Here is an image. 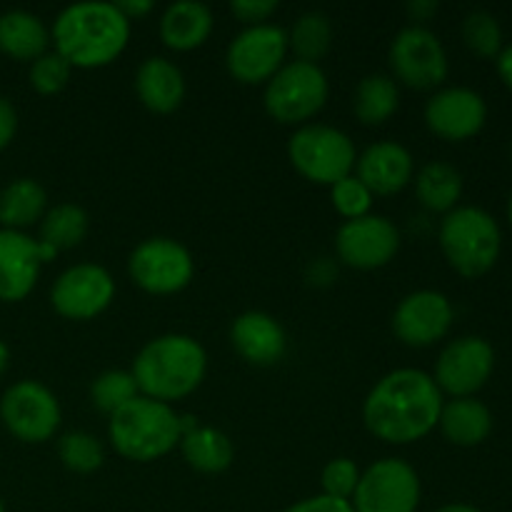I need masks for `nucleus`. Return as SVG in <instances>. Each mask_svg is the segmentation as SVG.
<instances>
[{
  "instance_id": "nucleus-47",
  "label": "nucleus",
  "mask_w": 512,
  "mask_h": 512,
  "mask_svg": "<svg viewBox=\"0 0 512 512\" xmlns=\"http://www.w3.org/2000/svg\"><path fill=\"white\" fill-rule=\"evenodd\" d=\"M510 158H512V145H510Z\"/></svg>"
},
{
  "instance_id": "nucleus-45",
  "label": "nucleus",
  "mask_w": 512,
  "mask_h": 512,
  "mask_svg": "<svg viewBox=\"0 0 512 512\" xmlns=\"http://www.w3.org/2000/svg\"><path fill=\"white\" fill-rule=\"evenodd\" d=\"M508 220H510V225H512V195H510V203H508Z\"/></svg>"
},
{
  "instance_id": "nucleus-18",
  "label": "nucleus",
  "mask_w": 512,
  "mask_h": 512,
  "mask_svg": "<svg viewBox=\"0 0 512 512\" xmlns=\"http://www.w3.org/2000/svg\"><path fill=\"white\" fill-rule=\"evenodd\" d=\"M43 265L40 243L23 230L0 228V300L18 303L35 288Z\"/></svg>"
},
{
  "instance_id": "nucleus-42",
  "label": "nucleus",
  "mask_w": 512,
  "mask_h": 512,
  "mask_svg": "<svg viewBox=\"0 0 512 512\" xmlns=\"http://www.w3.org/2000/svg\"><path fill=\"white\" fill-rule=\"evenodd\" d=\"M495 63H498L500 80L512 90V43L503 45V50H500V55L495 58Z\"/></svg>"
},
{
  "instance_id": "nucleus-39",
  "label": "nucleus",
  "mask_w": 512,
  "mask_h": 512,
  "mask_svg": "<svg viewBox=\"0 0 512 512\" xmlns=\"http://www.w3.org/2000/svg\"><path fill=\"white\" fill-rule=\"evenodd\" d=\"M15 133H18V110L8 98L0 95V150L8 148Z\"/></svg>"
},
{
  "instance_id": "nucleus-44",
  "label": "nucleus",
  "mask_w": 512,
  "mask_h": 512,
  "mask_svg": "<svg viewBox=\"0 0 512 512\" xmlns=\"http://www.w3.org/2000/svg\"><path fill=\"white\" fill-rule=\"evenodd\" d=\"M8 360H10V350H8V345L0 340V375H3L5 368H8Z\"/></svg>"
},
{
  "instance_id": "nucleus-43",
  "label": "nucleus",
  "mask_w": 512,
  "mask_h": 512,
  "mask_svg": "<svg viewBox=\"0 0 512 512\" xmlns=\"http://www.w3.org/2000/svg\"><path fill=\"white\" fill-rule=\"evenodd\" d=\"M435 512H483V510H478L475 505H468V503H450V505H443V508H438Z\"/></svg>"
},
{
  "instance_id": "nucleus-3",
  "label": "nucleus",
  "mask_w": 512,
  "mask_h": 512,
  "mask_svg": "<svg viewBox=\"0 0 512 512\" xmlns=\"http://www.w3.org/2000/svg\"><path fill=\"white\" fill-rule=\"evenodd\" d=\"M208 355L190 335L170 333L150 340L133 360V378L145 398L170 403L193 393L205 378Z\"/></svg>"
},
{
  "instance_id": "nucleus-12",
  "label": "nucleus",
  "mask_w": 512,
  "mask_h": 512,
  "mask_svg": "<svg viewBox=\"0 0 512 512\" xmlns=\"http://www.w3.org/2000/svg\"><path fill=\"white\" fill-rule=\"evenodd\" d=\"M285 53H288V33L280 25L260 23L235 35L225 53V65L235 80L255 85L270 80L283 68Z\"/></svg>"
},
{
  "instance_id": "nucleus-38",
  "label": "nucleus",
  "mask_w": 512,
  "mask_h": 512,
  "mask_svg": "<svg viewBox=\"0 0 512 512\" xmlns=\"http://www.w3.org/2000/svg\"><path fill=\"white\" fill-rule=\"evenodd\" d=\"M283 512H355L350 500L330 498V495H315V498H305L300 503L290 505Z\"/></svg>"
},
{
  "instance_id": "nucleus-26",
  "label": "nucleus",
  "mask_w": 512,
  "mask_h": 512,
  "mask_svg": "<svg viewBox=\"0 0 512 512\" xmlns=\"http://www.w3.org/2000/svg\"><path fill=\"white\" fill-rule=\"evenodd\" d=\"M180 448H183L190 468H195L198 473H223L233 465L235 458L233 443H230L228 435L215 428H200V425L183 433Z\"/></svg>"
},
{
  "instance_id": "nucleus-4",
  "label": "nucleus",
  "mask_w": 512,
  "mask_h": 512,
  "mask_svg": "<svg viewBox=\"0 0 512 512\" xmlns=\"http://www.w3.org/2000/svg\"><path fill=\"white\" fill-rule=\"evenodd\" d=\"M108 438L123 458L150 463L180 445L183 428H180V415H175L168 403L138 395L110 415Z\"/></svg>"
},
{
  "instance_id": "nucleus-22",
  "label": "nucleus",
  "mask_w": 512,
  "mask_h": 512,
  "mask_svg": "<svg viewBox=\"0 0 512 512\" xmlns=\"http://www.w3.org/2000/svg\"><path fill=\"white\" fill-rule=\"evenodd\" d=\"M213 13L200 0H178L160 18V38L173 50H193L208 40Z\"/></svg>"
},
{
  "instance_id": "nucleus-31",
  "label": "nucleus",
  "mask_w": 512,
  "mask_h": 512,
  "mask_svg": "<svg viewBox=\"0 0 512 512\" xmlns=\"http://www.w3.org/2000/svg\"><path fill=\"white\" fill-rule=\"evenodd\" d=\"M460 30L465 45L480 58H498L503 50V28L490 10H470Z\"/></svg>"
},
{
  "instance_id": "nucleus-23",
  "label": "nucleus",
  "mask_w": 512,
  "mask_h": 512,
  "mask_svg": "<svg viewBox=\"0 0 512 512\" xmlns=\"http://www.w3.org/2000/svg\"><path fill=\"white\" fill-rule=\"evenodd\" d=\"M438 425L453 445L475 448L493 433V413L478 398H453L443 403Z\"/></svg>"
},
{
  "instance_id": "nucleus-8",
  "label": "nucleus",
  "mask_w": 512,
  "mask_h": 512,
  "mask_svg": "<svg viewBox=\"0 0 512 512\" xmlns=\"http://www.w3.org/2000/svg\"><path fill=\"white\" fill-rule=\"evenodd\" d=\"M350 503L355 512H415L420 505V478L405 460L383 458L360 473Z\"/></svg>"
},
{
  "instance_id": "nucleus-10",
  "label": "nucleus",
  "mask_w": 512,
  "mask_h": 512,
  "mask_svg": "<svg viewBox=\"0 0 512 512\" xmlns=\"http://www.w3.org/2000/svg\"><path fill=\"white\" fill-rule=\"evenodd\" d=\"M0 420L23 443H45L60 428V403L38 380H18L0 398Z\"/></svg>"
},
{
  "instance_id": "nucleus-17",
  "label": "nucleus",
  "mask_w": 512,
  "mask_h": 512,
  "mask_svg": "<svg viewBox=\"0 0 512 512\" xmlns=\"http://www.w3.org/2000/svg\"><path fill=\"white\" fill-rule=\"evenodd\" d=\"M453 325V305L438 290L405 295L393 313V330L410 348H428L445 338Z\"/></svg>"
},
{
  "instance_id": "nucleus-7",
  "label": "nucleus",
  "mask_w": 512,
  "mask_h": 512,
  "mask_svg": "<svg viewBox=\"0 0 512 512\" xmlns=\"http://www.w3.org/2000/svg\"><path fill=\"white\" fill-rule=\"evenodd\" d=\"M328 75L318 63L293 60L265 85V110L283 125L305 123L328 100Z\"/></svg>"
},
{
  "instance_id": "nucleus-28",
  "label": "nucleus",
  "mask_w": 512,
  "mask_h": 512,
  "mask_svg": "<svg viewBox=\"0 0 512 512\" xmlns=\"http://www.w3.org/2000/svg\"><path fill=\"white\" fill-rule=\"evenodd\" d=\"M400 90L390 75L370 73L355 88L353 110L360 123L380 125L398 110Z\"/></svg>"
},
{
  "instance_id": "nucleus-14",
  "label": "nucleus",
  "mask_w": 512,
  "mask_h": 512,
  "mask_svg": "<svg viewBox=\"0 0 512 512\" xmlns=\"http://www.w3.org/2000/svg\"><path fill=\"white\" fill-rule=\"evenodd\" d=\"M115 298V280L95 263H80L60 273L50 290V303L63 318L90 320Z\"/></svg>"
},
{
  "instance_id": "nucleus-5",
  "label": "nucleus",
  "mask_w": 512,
  "mask_h": 512,
  "mask_svg": "<svg viewBox=\"0 0 512 512\" xmlns=\"http://www.w3.org/2000/svg\"><path fill=\"white\" fill-rule=\"evenodd\" d=\"M438 238L448 263L463 278H480L493 270L503 250L498 220L475 205H460L445 213Z\"/></svg>"
},
{
  "instance_id": "nucleus-15",
  "label": "nucleus",
  "mask_w": 512,
  "mask_h": 512,
  "mask_svg": "<svg viewBox=\"0 0 512 512\" xmlns=\"http://www.w3.org/2000/svg\"><path fill=\"white\" fill-rule=\"evenodd\" d=\"M400 248V233L383 215H363L345 220L335 235V250L350 268L375 270L388 265Z\"/></svg>"
},
{
  "instance_id": "nucleus-30",
  "label": "nucleus",
  "mask_w": 512,
  "mask_h": 512,
  "mask_svg": "<svg viewBox=\"0 0 512 512\" xmlns=\"http://www.w3.org/2000/svg\"><path fill=\"white\" fill-rule=\"evenodd\" d=\"M330 43H333V25L323 10L303 13L288 33V48H293L298 60H305V63L323 58L330 50Z\"/></svg>"
},
{
  "instance_id": "nucleus-32",
  "label": "nucleus",
  "mask_w": 512,
  "mask_h": 512,
  "mask_svg": "<svg viewBox=\"0 0 512 512\" xmlns=\"http://www.w3.org/2000/svg\"><path fill=\"white\" fill-rule=\"evenodd\" d=\"M90 398H93L95 408L113 415L115 410H120L130 400L138 398V383H135L133 373H125V370H105L90 385Z\"/></svg>"
},
{
  "instance_id": "nucleus-13",
  "label": "nucleus",
  "mask_w": 512,
  "mask_h": 512,
  "mask_svg": "<svg viewBox=\"0 0 512 512\" xmlns=\"http://www.w3.org/2000/svg\"><path fill=\"white\" fill-rule=\"evenodd\" d=\"M495 368V350L480 335H465L445 345L435 363V385L453 398H473L490 380Z\"/></svg>"
},
{
  "instance_id": "nucleus-2",
  "label": "nucleus",
  "mask_w": 512,
  "mask_h": 512,
  "mask_svg": "<svg viewBox=\"0 0 512 512\" xmlns=\"http://www.w3.org/2000/svg\"><path fill=\"white\" fill-rule=\"evenodd\" d=\"M50 38L70 68H100L118 58L130 38V20L115 3L85 0L63 8Z\"/></svg>"
},
{
  "instance_id": "nucleus-35",
  "label": "nucleus",
  "mask_w": 512,
  "mask_h": 512,
  "mask_svg": "<svg viewBox=\"0 0 512 512\" xmlns=\"http://www.w3.org/2000/svg\"><path fill=\"white\" fill-rule=\"evenodd\" d=\"M330 198H333L335 210L348 220L363 218V215H368L370 205H373V193L365 188L358 175H348V178L330 185Z\"/></svg>"
},
{
  "instance_id": "nucleus-25",
  "label": "nucleus",
  "mask_w": 512,
  "mask_h": 512,
  "mask_svg": "<svg viewBox=\"0 0 512 512\" xmlns=\"http://www.w3.org/2000/svg\"><path fill=\"white\" fill-rule=\"evenodd\" d=\"M48 193L35 178H15L0 190V223L8 230L28 228L43 220Z\"/></svg>"
},
{
  "instance_id": "nucleus-33",
  "label": "nucleus",
  "mask_w": 512,
  "mask_h": 512,
  "mask_svg": "<svg viewBox=\"0 0 512 512\" xmlns=\"http://www.w3.org/2000/svg\"><path fill=\"white\" fill-rule=\"evenodd\" d=\"M58 455L63 460V465L73 473H95V470L103 465L105 450L100 445V440L95 435L83 433V430H75L60 438L58 443Z\"/></svg>"
},
{
  "instance_id": "nucleus-27",
  "label": "nucleus",
  "mask_w": 512,
  "mask_h": 512,
  "mask_svg": "<svg viewBox=\"0 0 512 512\" xmlns=\"http://www.w3.org/2000/svg\"><path fill=\"white\" fill-rule=\"evenodd\" d=\"M415 193L420 203L433 213H450L458 208V200L463 195V175L455 165L433 160L415 178Z\"/></svg>"
},
{
  "instance_id": "nucleus-34",
  "label": "nucleus",
  "mask_w": 512,
  "mask_h": 512,
  "mask_svg": "<svg viewBox=\"0 0 512 512\" xmlns=\"http://www.w3.org/2000/svg\"><path fill=\"white\" fill-rule=\"evenodd\" d=\"M70 80V63L60 53L50 50L43 53L40 58L33 60L30 65V85H33L38 93L53 95L68 85Z\"/></svg>"
},
{
  "instance_id": "nucleus-11",
  "label": "nucleus",
  "mask_w": 512,
  "mask_h": 512,
  "mask_svg": "<svg viewBox=\"0 0 512 512\" xmlns=\"http://www.w3.org/2000/svg\"><path fill=\"white\" fill-rule=\"evenodd\" d=\"M395 78L415 90L438 88L448 78V53L438 35L425 25H408L393 38L388 50Z\"/></svg>"
},
{
  "instance_id": "nucleus-6",
  "label": "nucleus",
  "mask_w": 512,
  "mask_h": 512,
  "mask_svg": "<svg viewBox=\"0 0 512 512\" xmlns=\"http://www.w3.org/2000/svg\"><path fill=\"white\" fill-rule=\"evenodd\" d=\"M290 163L300 175L320 185H335L353 175L355 145L333 125H303L288 143Z\"/></svg>"
},
{
  "instance_id": "nucleus-36",
  "label": "nucleus",
  "mask_w": 512,
  "mask_h": 512,
  "mask_svg": "<svg viewBox=\"0 0 512 512\" xmlns=\"http://www.w3.org/2000/svg\"><path fill=\"white\" fill-rule=\"evenodd\" d=\"M320 483H323V495L338 500H353L355 488L360 483V470L350 458H335L323 468Z\"/></svg>"
},
{
  "instance_id": "nucleus-20",
  "label": "nucleus",
  "mask_w": 512,
  "mask_h": 512,
  "mask_svg": "<svg viewBox=\"0 0 512 512\" xmlns=\"http://www.w3.org/2000/svg\"><path fill=\"white\" fill-rule=\"evenodd\" d=\"M235 350L253 365H275L285 355V330L273 315L248 310L230 325Z\"/></svg>"
},
{
  "instance_id": "nucleus-24",
  "label": "nucleus",
  "mask_w": 512,
  "mask_h": 512,
  "mask_svg": "<svg viewBox=\"0 0 512 512\" xmlns=\"http://www.w3.org/2000/svg\"><path fill=\"white\" fill-rule=\"evenodd\" d=\"M50 33L38 15L28 10L0 13V50L15 60H35L48 53Z\"/></svg>"
},
{
  "instance_id": "nucleus-40",
  "label": "nucleus",
  "mask_w": 512,
  "mask_h": 512,
  "mask_svg": "<svg viewBox=\"0 0 512 512\" xmlns=\"http://www.w3.org/2000/svg\"><path fill=\"white\" fill-rule=\"evenodd\" d=\"M438 8H440L438 0H410V3L405 5V10H408V15L413 20L433 18V15L438 13Z\"/></svg>"
},
{
  "instance_id": "nucleus-41",
  "label": "nucleus",
  "mask_w": 512,
  "mask_h": 512,
  "mask_svg": "<svg viewBox=\"0 0 512 512\" xmlns=\"http://www.w3.org/2000/svg\"><path fill=\"white\" fill-rule=\"evenodd\" d=\"M115 5H118L120 13H123L128 20L140 18V15H145L153 10V0H120V3H115Z\"/></svg>"
},
{
  "instance_id": "nucleus-46",
  "label": "nucleus",
  "mask_w": 512,
  "mask_h": 512,
  "mask_svg": "<svg viewBox=\"0 0 512 512\" xmlns=\"http://www.w3.org/2000/svg\"><path fill=\"white\" fill-rule=\"evenodd\" d=\"M0 512H5V505H3V500H0Z\"/></svg>"
},
{
  "instance_id": "nucleus-37",
  "label": "nucleus",
  "mask_w": 512,
  "mask_h": 512,
  "mask_svg": "<svg viewBox=\"0 0 512 512\" xmlns=\"http://www.w3.org/2000/svg\"><path fill=\"white\" fill-rule=\"evenodd\" d=\"M230 10H233L235 18H240L243 23L260 25L278 10V0H233V3H230Z\"/></svg>"
},
{
  "instance_id": "nucleus-29",
  "label": "nucleus",
  "mask_w": 512,
  "mask_h": 512,
  "mask_svg": "<svg viewBox=\"0 0 512 512\" xmlns=\"http://www.w3.org/2000/svg\"><path fill=\"white\" fill-rule=\"evenodd\" d=\"M88 235V213L73 203H60L43 215L40 243L55 250H68L83 243Z\"/></svg>"
},
{
  "instance_id": "nucleus-1",
  "label": "nucleus",
  "mask_w": 512,
  "mask_h": 512,
  "mask_svg": "<svg viewBox=\"0 0 512 512\" xmlns=\"http://www.w3.org/2000/svg\"><path fill=\"white\" fill-rule=\"evenodd\" d=\"M443 393L428 373L400 368L375 383L363 405V420L375 438L393 445L415 443L438 425Z\"/></svg>"
},
{
  "instance_id": "nucleus-16",
  "label": "nucleus",
  "mask_w": 512,
  "mask_h": 512,
  "mask_svg": "<svg viewBox=\"0 0 512 512\" xmlns=\"http://www.w3.org/2000/svg\"><path fill=\"white\" fill-rule=\"evenodd\" d=\"M488 120V105L485 98L473 88H443L425 105V123L438 138L460 140L475 138L485 128Z\"/></svg>"
},
{
  "instance_id": "nucleus-9",
  "label": "nucleus",
  "mask_w": 512,
  "mask_h": 512,
  "mask_svg": "<svg viewBox=\"0 0 512 512\" xmlns=\"http://www.w3.org/2000/svg\"><path fill=\"white\" fill-rule=\"evenodd\" d=\"M130 278L153 295H173L193 280L195 263L190 250L173 238H148L130 253Z\"/></svg>"
},
{
  "instance_id": "nucleus-21",
  "label": "nucleus",
  "mask_w": 512,
  "mask_h": 512,
  "mask_svg": "<svg viewBox=\"0 0 512 512\" xmlns=\"http://www.w3.org/2000/svg\"><path fill=\"white\" fill-rule=\"evenodd\" d=\"M135 93L153 113H173L185 98V78L170 60L145 58L135 73Z\"/></svg>"
},
{
  "instance_id": "nucleus-19",
  "label": "nucleus",
  "mask_w": 512,
  "mask_h": 512,
  "mask_svg": "<svg viewBox=\"0 0 512 512\" xmlns=\"http://www.w3.org/2000/svg\"><path fill=\"white\" fill-rule=\"evenodd\" d=\"M355 168L370 193L393 195L413 180V155L405 145L383 140L365 148V153L355 160Z\"/></svg>"
}]
</instances>
